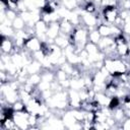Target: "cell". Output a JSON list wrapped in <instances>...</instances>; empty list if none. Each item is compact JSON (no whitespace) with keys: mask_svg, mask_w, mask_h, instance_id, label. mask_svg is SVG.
<instances>
[{"mask_svg":"<svg viewBox=\"0 0 130 130\" xmlns=\"http://www.w3.org/2000/svg\"><path fill=\"white\" fill-rule=\"evenodd\" d=\"M5 13H6V18H8V19H9V20H11V21H13V20H14V19L19 15V13H18L16 10L9 9V8H7V9H6Z\"/></svg>","mask_w":130,"mask_h":130,"instance_id":"7402d4cb","label":"cell"},{"mask_svg":"<svg viewBox=\"0 0 130 130\" xmlns=\"http://www.w3.org/2000/svg\"><path fill=\"white\" fill-rule=\"evenodd\" d=\"M4 2H6V4L8 3V2H12V1H18V0H3Z\"/></svg>","mask_w":130,"mask_h":130,"instance_id":"4316f807","label":"cell"},{"mask_svg":"<svg viewBox=\"0 0 130 130\" xmlns=\"http://www.w3.org/2000/svg\"><path fill=\"white\" fill-rule=\"evenodd\" d=\"M114 44H115V38H113V37H102V39L99 42L98 46H99V49L103 52L108 47H110V46H112Z\"/></svg>","mask_w":130,"mask_h":130,"instance_id":"5bb4252c","label":"cell"},{"mask_svg":"<svg viewBox=\"0 0 130 130\" xmlns=\"http://www.w3.org/2000/svg\"><path fill=\"white\" fill-rule=\"evenodd\" d=\"M48 107L51 110H68L69 101H68V89H62L60 91L54 92L51 98L45 101Z\"/></svg>","mask_w":130,"mask_h":130,"instance_id":"7a4b0ae2","label":"cell"},{"mask_svg":"<svg viewBox=\"0 0 130 130\" xmlns=\"http://www.w3.org/2000/svg\"><path fill=\"white\" fill-rule=\"evenodd\" d=\"M24 67H25V70H26V72H27L28 75L29 74H34V73H41L44 70L41 62H39L38 60H35V59H32Z\"/></svg>","mask_w":130,"mask_h":130,"instance_id":"30bf717a","label":"cell"},{"mask_svg":"<svg viewBox=\"0 0 130 130\" xmlns=\"http://www.w3.org/2000/svg\"><path fill=\"white\" fill-rule=\"evenodd\" d=\"M104 67L112 76L127 73L129 70L127 62L120 57H106L104 59Z\"/></svg>","mask_w":130,"mask_h":130,"instance_id":"6da1fadb","label":"cell"},{"mask_svg":"<svg viewBox=\"0 0 130 130\" xmlns=\"http://www.w3.org/2000/svg\"><path fill=\"white\" fill-rule=\"evenodd\" d=\"M119 16V7L118 6H108L102 9V17L104 22L113 24L117 17Z\"/></svg>","mask_w":130,"mask_h":130,"instance_id":"277c9868","label":"cell"},{"mask_svg":"<svg viewBox=\"0 0 130 130\" xmlns=\"http://www.w3.org/2000/svg\"><path fill=\"white\" fill-rule=\"evenodd\" d=\"M96 29L102 37H112V24L110 23L103 21L96 26Z\"/></svg>","mask_w":130,"mask_h":130,"instance_id":"7c38bea8","label":"cell"},{"mask_svg":"<svg viewBox=\"0 0 130 130\" xmlns=\"http://www.w3.org/2000/svg\"><path fill=\"white\" fill-rule=\"evenodd\" d=\"M28 116H29V113L26 110L19 111V112H13L12 119L19 130L29 129V124H28V120H27Z\"/></svg>","mask_w":130,"mask_h":130,"instance_id":"3957f363","label":"cell"},{"mask_svg":"<svg viewBox=\"0 0 130 130\" xmlns=\"http://www.w3.org/2000/svg\"><path fill=\"white\" fill-rule=\"evenodd\" d=\"M11 109L13 110V112H19V111L26 110V107H25V104L21 100H17L14 104L11 105Z\"/></svg>","mask_w":130,"mask_h":130,"instance_id":"44dd1931","label":"cell"},{"mask_svg":"<svg viewBox=\"0 0 130 130\" xmlns=\"http://www.w3.org/2000/svg\"><path fill=\"white\" fill-rule=\"evenodd\" d=\"M42 80V72L41 73H34V74H29L27 76V79L25 82H28L35 86H38L39 83Z\"/></svg>","mask_w":130,"mask_h":130,"instance_id":"ac0fdd59","label":"cell"},{"mask_svg":"<svg viewBox=\"0 0 130 130\" xmlns=\"http://www.w3.org/2000/svg\"><path fill=\"white\" fill-rule=\"evenodd\" d=\"M75 28V25L71 22L69 18L63 17L60 20V34L65 35V36H70Z\"/></svg>","mask_w":130,"mask_h":130,"instance_id":"ba28073f","label":"cell"},{"mask_svg":"<svg viewBox=\"0 0 130 130\" xmlns=\"http://www.w3.org/2000/svg\"><path fill=\"white\" fill-rule=\"evenodd\" d=\"M80 8H82L83 11H86V12H89V13H96L98 12L96 4L91 3V2H85Z\"/></svg>","mask_w":130,"mask_h":130,"instance_id":"ffe728a7","label":"cell"},{"mask_svg":"<svg viewBox=\"0 0 130 130\" xmlns=\"http://www.w3.org/2000/svg\"><path fill=\"white\" fill-rule=\"evenodd\" d=\"M101 39H102V36H101V34L99 32V30L96 28L88 30V41L89 42L98 45L99 42L101 41Z\"/></svg>","mask_w":130,"mask_h":130,"instance_id":"2e32d148","label":"cell"},{"mask_svg":"<svg viewBox=\"0 0 130 130\" xmlns=\"http://www.w3.org/2000/svg\"><path fill=\"white\" fill-rule=\"evenodd\" d=\"M60 35V21H53L48 23L47 37L48 40H55Z\"/></svg>","mask_w":130,"mask_h":130,"instance_id":"9c48e42d","label":"cell"},{"mask_svg":"<svg viewBox=\"0 0 130 130\" xmlns=\"http://www.w3.org/2000/svg\"><path fill=\"white\" fill-rule=\"evenodd\" d=\"M43 42L37 36H30L24 43L22 49L28 51L29 53H36L43 49Z\"/></svg>","mask_w":130,"mask_h":130,"instance_id":"5b68a950","label":"cell"},{"mask_svg":"<svg viewBox=\"0 0 130 130\" xmlns=\"http://www.w3.org/2000/svg\"><path fill=\"white\" fill-rule=\"evenodd\" d=\"M68 101H69V109L80 108L82 105V101L79 95V91L76 89L68 88Z\"/></svg>","mask_w":130,"mask_h":130,"instance_id":"8992f818","label":"cell"},{"mask_svg":"<svg viewBox=\"0 0 130 130\" xmlns=\"http://www.w3.org/2000/svg\"><path fill=\"white\" fill-rule=\"evenodd\" d=\"M54 44L56 46H58L60 49H65L69 44H70V40H69V37L68 36H65V35H62L60 34L55 40H54Z\"/></svg>","mask_w":130,"mask_h":130,"instance_id":"4fadbf2b","label":"cell"},{"mask_svg":"<svg viewBox=\"0 0 130 130\" xmlns=\"http://www.w3.org/2000/svg\"><path fill=\"white\" fill-rule=\"evenodd\" d=\"M12 27L15 29V30H22L26 27V23L25 21L18 15L13 21H12Z\"/></svg>","mask_w":130,"mask_h":130,"instance_id":"d6986e66","label":"cell"},{"mask_svg":"<svg viewBox=\"0 0 130 130\" xmlns=\"http://www.w3.org/2000/svg\"><path fill=\"white\" fill-rule=\"evenodd\" d=\"M122 34L126 37V39H128L130 37V23L129 22H125L122 26Z\"/></svg>","mask_w":130,"mask_h":130,"instance_id":"603a6c76","label":"cell"},{"mask_svg":"<svg viewBox=\"0 0 130 130\" xmlns=\"http://www.w3.org/2000/svg\"><path fill=\"white\" fill-rule=\"evenodd\" d=\"M111 96H109L105 91H100V92H95L94 95V100L100 106L102 107H109L110 102H111Z\"/></svg>","mask_w":130,"mask_h":130,"instance_id":"8fae6325","label":"cell"},{"mask_svg":"<svg viewBox=\"0 0 130 130\" xmlns=\"http://www.w3.org/2000/svg\"><path fill=\"white\" fill-rule=\"evenodd\" d=\"M86 2H91V3H94V4H96V5H100L101 4V2L103 1V0H85Z\"/></svg>","mask_w":130,"mask_h":130,"instance_id":"d4e9b609","label":"cell"},{"mask_svg":"<svg viewBox=\"0 0 130 130\" xmlns=\"http://www.w3.org/2000/svg\"><path fill=\"white\" fill-rule=\"evenodd\" d=\"M127 77H128V82L130 83V70L127 72Z\"/></svg>","mask_w":130,"mask_h":130,"instance_id":"484cf974","label":"cell"},{"mask_svg":"<svg viewBox=\"0 0 130 130\" xmlns=\"http://www.w3.org/2000/svg\"><path fill=\"white\" fill-rule=\"evenodd\" d=\"M84 50L87 52V54H88L89 56L95 55V54H98V53L101 51V50L99 49V46H98L96 44H93V43H91V42H89V41L85 44Z\"/></svg>","mask_w":130,"mask_h":130,"instance_id":"e0dca14e","label":"cell"},{"mask_svg":"<svg viewBox=\"0 0 130 130\" xmlns=\"http://www.w3.org/2000/svg\"><path fill=\"white\" fill-rule=\"evenodd\" d=\"M128 43V49H129V53H130V41H127Z\"/></svg>","mask_w":130,"mask_h":130,"instance_id":"83f0119b","label":"cell"},{"mask_svg":"<svg viewBox=\"0 0 130 130\" xmlns=\"http://www.w3.org/2000/svg\"><path fill=\"white\" fill-rule=\"evenodd\" d=\"M14 49H15V44L13 39L1 37V45H0L1 54L11 55L14 52Z\"/></svg>","mask_w":130,"mask_h":130,"instance_id":"52a82bcc","label":"cell"},{"mask_svg":"<svg viewBox=\"0 0 130 130\" xmlns=\"http://www.w3.org/2000/svg\"><path fill=\"white\" fill-rule=\"evenodd\" d=\"M120 128L125 129V130H130V118H125L121 123H120Z\"/></svg>","mask_w":130,"mask_h":130,"instance_id":"cb8c5ba5","label":"cell"},{"mask_svg":"<svg viewBox=\"0 0 130 130\" xmlns=\"http://www.w3.org/2000/svg\"><path fill=\"white\" fill-rule=\"evenodd\" d=\"M0 34H1V37L13 39V37H14V35H15V29H14L12 26L0 24Z\"/></svg>","mask_w":130,"mask_h":130,"instance_id":"9a60e30c","label":"cell"}]
</instances>
